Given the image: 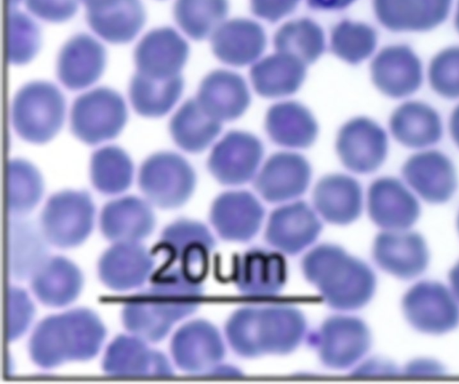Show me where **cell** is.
Wrapping results in <instances>:
<instances>
[{"instance_id":"obj_15","label":"cell","mask_w":459,"mask_h":384,"mask_svg":"<svg viewBox=\"0 0 459 384\" xmlns=\"http://www.w3.org/2000/svg\"><path fill=\"white\" fill-rule=\"evenodd\" d=\"M368 212L372 222L382 230L411 229L420 216L417 195L394 177H381L368 188Z\"/></svg>"},{"instance_id":"obj_33","label":"cell","mask_w":459,"mask_h":384,"mask_svg":"<svg viewBox=\"0 0 459 384\" xmlns=\"http://www.w3.org/2000/svg\"><path fill=\"white\" fill-rule=\"evenodd\" d=\"M82 276L79 269L64 257H53L31 277V289L44 304L61 307L72 303L80 294Z\"/></svg>"},{"instance_id":"obj_28","label":"cell","mask_w":459,"mask_h":384,"mask_svg":"<svg viewBox=\"0 0 459 384\" xmlns=\"http://www.w3.org/2000/svg\"><path fill=\"white\" fill-rule=\"evenodd\" d=\"M313 202L316 211L327 222L348 225L361 214V187L349 175H328L321 178L315 186Z\"/></svg>"},{"instance_id":"obj_17","label":"cell","mask_w":459,"mask_h":384,"mask_svg":"<svg viewBox=\"0 0 459 384\" xmlns=\"http://www.w3.org/2000/svg\"><path fill=\"white\" fill-rule=\"evenodd\" d=\"M189 55L187 42L172 28L160 27L147 32L134 52L136 72L152 78L180 74Z\"/></svg>"},{"instance_id":"obj_35","label":"cell","mask_w":459,"mask_h":384,"mask_svg":"<svg viewBox=\"0 0 459 384\" xmlns=\"http://www.w3.org/2000/svg\"><path fill=\"white\" fill-rule=\"evenodd\" d=\"M90 28L101 38L112 44L132 41L146 21L141 0H119L115 4L95 12H86Z\"/></svg>"},{"instance_id":"obj_27","label":"cell","mask_w":459,"mask_h":384,"mask_svg":"<svg viewBox=\"0 0 459 384\" xmlns=\"http://www.w3.org/2000/svg\"><path fill=\"white\" fill-rule=\"evenodd\" d=\"M210 38L214 55L233 66L255 63L266 46V36L263 28L248 19L238 18L224 21Z\"/></svg>"},{"instance_id":"obj_13","label":"cell","mask_w":459,"mask_h":384,"mask_svg":"<svg viewBox=\"0 0 459 384\" xmlns=\"http://www.w3.org/2000/svg\"><path fill=\"white\" fill-rule=\"evenodd\" d=\"M263 154V144L255 135L231 131L215 144L207 166L221 183L243 184L256 175Z\"/></svg>"},{"instance_id":"obj_40","label":"cell","mask_w":459,"mask_h":384,"mask_svg":"<svg viewBox=\"0 0 459 384\" xmlns=\"http://www.w3.org/2000/svg\"><path fill=\"white\" fill-rule=\"evenodd\" d=\"M228 10V0H176L173 15L188 37L203 40L225 21Z\"/></svg>"},{"instance_id":"obj_34","label":"cell","mask_w":459,"mask_h":384,"mask_svg":"<svg viewBox=\"0 0 459 384\" xmlns=\"http://www.w3.org/2000/svg\"><path fill=\"white\" fill-rule=\"evenodd\" d=\"M306 64L276 52L255 62L250 79L255 91L264 98H281L295 93L306 77Z\"/></svg>"},{"instance_id":"obj_55","label":"cell","mask_w":459,"mask_h":384,"mask_svg":"<svg viewBox=\"0 0 459 384\" xmlns=\"http://www.w3.org/2000/svg\"><path fill=\"white\" fill-rule=\"evenodd\" d=\"M455 26H456L457 30L459 31V3H458L457 10H456V14H455Z\"/></svg>"},{"instance_id":"obj_14","label":"cell","mask_w":459,"mask_h":384,"mask_svg":"<svg viewBox=\"0 0 459 384\" xmlns=\"http://www.w3.org/2000/svg\"><path fill=\"white\" fill-rule=\"evenodd\" d=\"M402 175L417 197L430 204L447 202L458 186L453 162L435 149H423L411 156L402 167Z\"/></svg>"},{"instance_id":"obj_37","label":"cell","mask_w":459,"mask_h":384,"mask_svg":"<svg viewBox=\"0 0 459 384\" xmlns=\"http://www.w3.org/2000/svg\"><path fill=\"white\" fill-rule=\"evenodd\" d=\"M184 89L182 76L152 78L135 73L129 84V98L134 109L145 117H160L178 102Z\"/></svg>"},{"instance_id":"obj_9","label":"cell","mask_w":459,"mask_h":384,"mask_svg":"<svg viewBox=\"0 0 459 384\" xmlns=\"http://www.w3.org/2000/svg\"><path fill=\"white\" fill-rule=\"evenodd\" d=\"M94 205L88 192L63 191L52 195L40 216V228L46 241L60 248L81 244L90 235Z\"/></svg>"},{"instance_id":"obj_5","label":"cell","mask_w":459,"mask_h":384,"mask_svg":"<svg viewBox=\"0 0 459 384\" xmlns=\"http://www.w3.org/2000/svg\"><path fill=\"white\" fill-rule=\"evenodd\" d=\"M65 110V98L56 86L45 81H34L23 85L14 95L12 123L21 138L41 144L59 132Z\"/></svg>"},{"instance_id":"obj_22","label":"cell","mask_w":459,"mask_h":384,"mask_svg":"<svg viewBox=\"0 0 459 384\" xmlns=\"http://www.w3.org/2000/svg\"><path fill=\"white\" fill-rule=\"evenodd\" d=\"M322 224L305 202L296 201L273 210L265 230V239L273 246L295 254L310 245L318 236Z\"/></svg>"},{"instance_id":"obj_42","label":"cell","mask_w":459,"mask_h":384,"mask_svg":"<svg viewBox=\"0 0 459 384\" xmlns=\"http://www.w3.org/2000/svg\"><path fill=\"white\" fill-rule=\"evenodd\" d=\"M43 181L30 162L16 158L8 163V210L12 215H23L39 201Z\"/></svg>"},{"instance_id":"obj_52","label":"cell","mask_w":459,"mask_h":384,"mask_svg":"<svg viewBox=\"0 0 459 384\" xmlns=\"http://www.w3.org/2000/svg\"><path fill=\"white\" fill-rule=\"evenodd\" d=\"M86 7V12H95L106 9L119 0H80Z\"/></svg>"},{"instance_id":"obj_16","label":"cell","mask_w":459,"mask_h":384,"mask_svg":"<svg viewBox=\"0 0 459 384\" xmlns=\"http://www.w3.org/2000/svg\"><path fill=\"white\" fill-rule=\"evenodd\" d=\"M170 348L176 364L190 373L215 372L217 363L224 354L223 343L217 329L200 320L178 329Z\"/></svg>"},{"instance_id":"obj_45","label":"cell","mask_w":459,"mask_h":384,"mask_svg":"<svg viewBox=\"0 0 459 384\" xmlns=\"http://www.w3.org/2000/svg\"><path fill=\"white\" fill-rule=\"evenodd\" d=\"M41 45L39 25L26 13L10 9L8 16V61L22 65L31 61Z\"/></svg>"},{"instance_id":"obj_44","label":"cell","mask_w":459,"mask_h":384,"mask_svg":"<svg viewBox=\"0 0 459 384\" xmlns=\"http://www.w3.org/2000/svg\"><path fill=\"white\" fill-rule=\"evenodd\" d=\"M201 243L215 244L208 228L200 222L180 219L169 225L162 232L160 242L152 249V254L166 255L160 269H169L186 248Z\"/></svg>"},{"instance_id":"obj_7","label":"cell","mask_w":459,"mask_h":384,"mask_svg":"<svg viewBox=\"0 0 459 384\" xmlns=\"http://www.w3.org/2000/svg\"><path fill=\"white\" fill-rule=\"evenodd\" d=\"M191 165L174 152H158L141 166L138 183L150 202L161 209H176L185 204L195 186Z\"/></svg>"},{"instance_id":"obj_46","label":"cell","mask_w":459,"mask_h":384,"mask_svg":"<svg viewBox=\"0 0 459 384\" xmlns=\"http://www.w3.org/2000/svg\"><path fill=\"white\" fill-rule=\"evenodd\" d=\"M429 80L439 96L459 98V47H447L437 54L430 62Z\"/></svg>"},{"instance_id":"obj_38","label":"cell","mask_w":459,"mask_h":384,"mask_svg":"<svg viewBox=\"0 0 459 384\" xmlns=\"http://www.w3.org/2000/svg\"><path fill=\"white\" fill-rule=\"evenodd\" d=\"M46 238L29 222L9 225V273L16 279L32 275L47 260Z\"/></svg>"},{"instance_id":"obj_19","label":"cell","mask_w":459,"mask_h":384,"mask_svg":"<svg viewBox=\"0 0 459 384\" xmlns=\"http://www.w3.org/2000/svg\"><path fill=\"white\" fill-rule=\"evenodd\" d=\"M372 81L384 95L402 98L413 94L422 83L420 58L405 45L383 48L370 65Z\"/></svg>"},{"instance_id":"obj_18","label":"cell","mask_w":459,"mask_h":384,"mask_svg":"<svg viewBox=\"0 0 459 384\" xmlns=\"http://www.w3.org/2000/svg\"><path fill=\"white\" fill-rule=\"evenodd\" d=\"M311 179V166L301 155L278 152L271 156L255 176V188L267 201L281 202L304 193Z\"/></svg>"},{"instance_id":"obj_39","label":"cell","mask_w":459,"mask_h":384,"mask_svg":"<svg viewBox=\"0 0 459 384\" xmlns=\"http://www.w3.org/2000/svg\"><path fill=\"white\" fill-rule=\"evenodd\" d=\"M277 52L290 55L307 65L316 61L325 50L321 27L309 19H299L282 25L273 38Z\"/></svg>"},{"instance_id":"obj_49","label":"cell","mask_w":459,"mask_h":384,"mask_svg":"<svg viewBox=\"0 0 459 384\" xmlns=\"http://www.w3.org/2000/svg\"><path fill=\"white\" fill-rule=\"evenodd\" d=\"M300 0H250L251 11L257 17L276 21L292 13Z\"/></svg>"},{"instance_id":"obj_8","label":"cell","mask_w":459,"mask_h":384,"mask_svg":"<svg viewBox=\"0 0 459 384\" xmlns=\"http://www.w3.org/2000/svg\"><path fill=\"white\" fill-rule=\"evenodd\" d=\"M127 119L124 99L114 90L100 87L79 96L71 110V130L87 144L115 138Z\"/></svg>"},{"instance_id":"obj_6","label":"cell","mask_w":459,"mask_h":384,"mask_svg":"<svg viewBox=\"0 0 459 384\" xmlns=\"http://www.w3.org/2000/svg\"><path fill=\"white\" fill-rule=\"evenodd\" d=\"M401 309L407 323L422 334L441 336L459 326V302L439 281L414 283L403 294Z\"/></svg>"},{"instance_id":"obj_10","label":"cell","mask_w":459,"mask_h":384,"mask_svg":"<svg viewBox=\"0 0 459 384\" xmlns=\"http://www.w3.org/2000/svg\"><path fill=\"white\" fill-rule=\"evenodd\" d=\"M371 333L367 324L354 317L328 319L314 335L311 346L321 361L332 368H347L360 360L371 346Z\"/></svg>"},{"instance_id":"obj_23","label":"cell","mask_w":459,"mask_h":384,"mask_svg":"<svg viewBox=\"0 0 459 384\" xmlns=\"http://www.w3.org/2000/svg\"><path fill=\"white\" fill-rule=\"evenodd\" d=\"M195 99L209 115L222 123L235 120L246 112L250 93L240 75L215 70L202 80Z\"/></svg>"},{"instance_id":"obj_11","label":"cell","mask_w":459,"mask_h":384,"mask_svg":"<svg viewBox=\"0 0 459 384\" xmlns=\"http://www.w3.org/2000/svg\"><path fill=\"white\" fill-rule=\"evenodd\" d=\"M372 256L383 271L401 280L417 278L430 261L425 238L411 228L382 230L373 242Z\"/></svg>"},{"instance_id":"obj_43","label":"cell","mask_w":459,"mask_h":384,"mask_svg":"<svg viewBox=\"0 0 459 384\" xmlns=\"http://www.w3.org/2000/svg\"><path fill=\"white\" fill-rule=\"evenodd\" d=\"M377 40V33L370 26L344 20L333 29L330 47L340 59L357 64L373 54Z\"/></svg>"},{"instance_id":"obj_29","label":"cell","mask_w":459,"mask_h":384,"mask_svg":"<svg viewBox=\"0 0 459 384\" xmlns=\"http://www.w3.org/2000/svg\"><path fill=\"white\" fill-rule=\"evenodd\" d=\"M154 225V214L149 204L134 196L107 203L100 218L104 236L117 243L145 238L152 232Z\"/></svg>"},{"instance_id":"obj_36","label":"cell","mask_w":459,"mask_h":384,"mask_svg":"<svg viewBox=\"0 0 459 384\" xmlns=\"http://www.w3.org/2000/svg\"><path fill=\"white\" fill-rule=\"evenodd\" d=\"M169 131L179 148L190 153H199L219 135L221 122L209 115L196 99H188L172 116Z\"/></svg>"},{"instance_id":"obj_41","label":"cell","mask_w":459,"mask_h":384,"mask_svg":"<svg viewBox=\"0 0 459 384\" xmlns=\"http://www.w3.org/2000/svg\"><path fill=\"white\" fill-rule=\"evenodd\" d=\"M133 173L132 160L117 146L100 149L91 157V182L102 193L117 194L126 190L131 184Z\"/></svg>"},{"instance_id":"obj_50","label":"cell","mask_w":459,"mask_h":384,"mask_svg":"<svg viewBox=\"0 0 459 384\" xmlns=\"http://www.w3.org/2000/svg\"><path fill=\"white\" fill-rule=\"evenodd\" d=\"M310 8L315 10H341L351 5L356 0H307Z\"/></svg>"},{"instance_id":"obj_25","label":"cell","mask_w":459,"mask_h":384,"mask_svg":"<svg viewBox=\"0 0 459 384\" xmlns=\"http://www.w3.org/2000/svg\"><path fill=\"white\" fill-rule=\"evenodd\" d=\"M152 254L137 242H118L101 255L99 277L113 290L137 287L146 280L154 266Z\"/></svg>"},{"instance_id":"obj_32","label":"cell","mask_w":459,"mask_h":384,"mask_svg":"<svg viewBox=\"0 0 459 384\" xmlns=\"http://www.w3.org/2000/svg\"><path fill=\"white\" fill-rule=\"evenodd\" d=\"M264 126L274 143L291 149L311 146L318 133V125L311 112L295 101L272 106L266 113Z\"/></svg>"},{"instance_id":"obj_53","label":"cell","mask_w":459,"mask_h":384,"mask_svg":"<svg viewBox=\"0 0 459 384\" xmlns=\"http://www.w3.org/2000/svg\"><path fill=\"white\" fill-rule=\"evenodd\" d=\"M451 136L459 148V105L453 110L449 120Z\"/></svg>"},{"instance_id":"obj_3","label":"cell","mask_w":459,"mask_h":384,"mask_svg":"<svg viewBox=\"0 0 459 384\" xmlns=\"http://www.w3.org/2000/svg\"><path fill=\"white\" fill-rule=\"evenodd\" d=\"M302 268L306 278L333 308L359 309L375 294L377 278L373 270L336 245L323 244L310 251L304 257Z\"/></svg>"},{"instance_id":"obj_12","label":"cell","mask_w":459,"mask_h":384,"mask_svg":"<svg viewBox=\"0 0 459 384\" xmlns=\"http://www.w3.org/2000/svg\"><path fill=\"white\" fill-rule=\"evenodd\" d=\"M342 164L357 174H368L378 169L388 152L385 131L370 118L355 117L340 129L336 143Z\"/></svg>"},{"instance_id":"obj_51","label":"cell","mask_w":459,"mask_h":384,"mask_svg":"<svg viewBox=\"0 0 459 384\" xmlns=\"http://www.w3.org/2000/svg\"><path fill=\"white\" fill-rule=\"evenodd\" d=\"M448 286L459 302V260L448 272Z\"/></svg>"},{"instance_id":"obj_24","label":"cell","mask_w":459,"mask_h":384,"mask_svg":"<svg viewBox=\"0 0 459 384\" xmlns=\"http://www.w3.org/2000/svg\"><path fill=\"white\" fill-rule=\"evenodd\" d=\"M452 0H373L375 14L395 32L430 30L448 16Z\"/></svg>"},{"instance_id":"obj_21","label":"cell","mask_w":459,"mask_h":384,"mask_svg":"<svg viewBox=\"0 0 459 384\" xmlns=\"http://www.w3.org/2000/svg\"><path fill=\"white\" fill-rule=\"evenodd\" d=\"M264 210L250 192L234 191L221 193L211 208L210 220L224 240L245 242L258 232Z\"/></svg>"},{"instance_id":"obj_20","label":"cell","mask_w":459,"mask_h":384,"mask_svg":"<svg viewBox=\"0 0 459 384\" xmlns=\"http://www.w3.org/2000/svg\"><path fill=\"white\" fill-rule=\"evenodd\" d=\"M107 53L101 43L86 33L70 38L61 47L56 62V75L72 90L87 88L104 72Z\"/></svg>"},{"instance_id":"obj_48","label":"cell","mask_w":459,"mask_h":384,"mask_svg":"<svg viewBox=\"0 0 459 384\" xmlns=\"http://www.w3.org/2000/svg\"><path fill=\"white\" fill-rule=\"evenodd\" d=\"M80 0H24L27 10L36 17L52 23L70 20L78 10Z\"/></svg>"},{"instance_id":"obj_2","label":"cell","mask_w":459,"mask_h":384,"mask_svg":"<svg viewBox=\"0 0 459 384\" xmlns=\"http://www.w3.org/2000/svg\"><path fill=\"white\" fill-rule=\"evenodd\" d=\"M106 329L98 315L85 308L42 320L29 341L32 361L53 368L69 361H86L100 351Z\"/></svg>"},{"instance_id":"obj_56","label":"cell","mask_w":459,"mask_h":384,"mask_svg":"<svg viewBox=\"0 0 459 384\" xmlns=\"http://www.w3.org/2000/svg\"><path fill=\"white\" fill-rule=\"evenodd\" d=\"M456 226H457L458 233H459V212H458L457 218H456Z\"/></svg>"},{"instance_id":"obj_4","label":"cell","mask_w":459,"mask_h":384,"mask_svg":"<svg viewBox=\"0 0 459 384\" xmlns=\"http://www.w3.org/2000/svg\"><path fill=\"white\" fill-rule=\"evenodd\" d=\"M306 322L290 306L246 307L235 311L226 325L231 347L245 357L286 354L303 338Z\"/></svg>"},{"instance_id":"obj_31","label":"cell","mask_w":459,"mask_h":384,"mask_svg":"<svg viewBox=\"0 0 459 384\" xmlns=\"http://www.w3.org/2000/svg\"><path fill=\"white\" fill-rule=\"evenodd\" d=\"M286 278L283 258L277 252L253 250L235 260L233 279L247 295L265 296L279 292Z\"/></svg>"},{"instance_id":"obj_26","label":"cell","mask_w":459,"mask_h":384,"mask_svg":"<svg viewBox=\"0 0 459 384\" xmlns=\"http://www.w3.org/2000/svg\"><path fill=\"white\" fill-rule=\"evenodd\" d=\"M103 371L116 376H171L173 370L166 356L149 348L140 337H117L107 348Z\"/></svg>"},{"instance_id":"obj_1","label":"cell","mask_w":459,"mask_h":384,"mask_svg":"<svg viewBox=\"0 0 459 384\" xmlns=\"http://www.w3.org/2000/svg\"><path fill=\"white\" fill-rule=\"evenodd\" d=\"M152 285L131 296L124 304L125 328L143 340H161L178 320L192 314L200 303L202 287L179 269H160Z\"/></svg>"},{"instance_id":"obj_47","label":"cell","mask_w":459,"mask_h":384,"mask_svg":"<svg viewBox=\"0 0 459 384\" xmlns=\"http://www.w3.org/2000/svg\"><path fill=\"white\" fill-rule=\"evenodd\" d=\"M34 307L26 292L18 287L8 289L7 338L13 341L22 335L30 325Z\"/></svg>"},{"instance_id":"obj_30","label":"cell","mask_w":459,"mask_h":384,"mask_svg":"<svg viewBox=\"0 0 459 384\" xmlns=\"http://www.w3.org/2000/svg\"><path fill=\"white\" fill-rule=\"evenodd\" d=\"M389 128L400 144L414 149L436 144L443 133L438 113L420 101H408L395 108L389 119Z\"/></svg>"},{"instance_id":"obj_54","label":"cell","mask_w":459,"mask_h":384,"mask_svg":"<svg viewBox=\"0 0 459 384\" xmlns=\"http://www.w3.org/2000/svg\"><path fill=\"white\" fill-rule=\"evenodd\" d=\"M21 0H9V7L10 9H16L17 4H19Z\"/></svg>"}]
</instances>
